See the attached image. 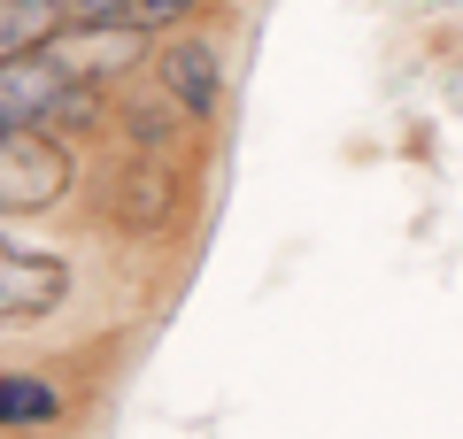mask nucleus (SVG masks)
Instances as JSON below:
<instances>
[{"instance_id": "nucleus-1", "label": "nucleus", "mask_w": 463, "mask_h": 439, "mask_svg": "<svg viewBox=\"0 0 463 439\" xmlns=\"http://www.w3.org/2000/svg\"><path fill=\"white\" fill-rule=\"evenodd\" d=\"M70 193V139H54L47 124H24L0 139V224L16 216H47Z\"/></svg>"}, {"instance_id": "nucleus-2", "label": "nucleus", "mask_w": 463, "mask_h": 439, "mask_svg": "<svg viewBox=\"0 0 463 439\" xmlns=\"http://www.w3.org/2000/svg\"><path fill=\"white\" fill-rule=\"evenodd\" d=\"M185 209V178L170 154H132V163L109 178V193H100V216H109L124 239H155V231H170Z\"/></svg>"}, {"instance_id": "nucleus-3", "label": "nucleus", "mask_w": 463, "mask_h": 439, "mask_svg": "<svg viewBox=\"0 0 463 439\" xmlns=\"http://www.w3.org/2000/svg\"><path fill=\"white\" fill-rule=\"evenodd\" d=\"M62 301H70V262L54 247H32V239L0 231V324H39Z\"/></svg>"}, {"instance_id": "nucleus-4", "label": "nucleus", "mask_w": 463, "mask_h": 439, "mask_svg": "<svg viewBox=\"0 0 463 439\" xmlns=\"http://www.w3.org/2000/svg\"><path fill=\"white\" fill-rule=\"evenodd\" d=\"M139 54H147V32H132L124 16H116V23H70V32L54 39V62H62L70 78H93V85L124 78Z\"/></svg>"}, {"instance_id": "nucleus-5", "label": "nucleus", "mask_w": 463, "mask_h": 439, "mask_svg": "<svg viewBox=\"0 0 463 439\" xmlns=\"http://www.w3.org/2000/svg\"><path fill=\"white\" fill-rule=\"evenodd\" d=\"M155 85L201 124V116L216 108V93H224V62H216L209 39H170V47L155 54Z\"/></svg>"}, {"instance_id": "nucleus-6", "label": "nucleus", "mask_w": 463, "mask_h": 439, "mask_svg": "<svg viewBox=\"0 0 463 439\" xmlns=\"http://www.w3.org/2000/svg\"><path fill=\"white\" fill-rule=\"evenodd\" d=\"M62 85H70V70L54 62V47L32 54V62H0V139L24 131V124H47V108L62 100Z\"/></svg>"}, {"instance_id": "nucleus-7", "label": "nucleus", "mask_w": 463, "mask_h": 439, "mask_svg": "<svg viewBox=\"0 0 463 439\" xmlns=\"http://www.w3.org/2000/svg\"><path fill=\"white\" fill-rule=\"evenodd\" d=\"M70 32L62 0H0V62H32Z\"/></svg>"}, {"instance_id": "nucleus-8", "label": "nucleus", "mask_w": 463, "mask_h": 439, "mask_svg": "<svg viewBox=\"0 0 463 439\" xmlns=\"http://www.w3.org/2000/svg\"><path fill=\"white\" fill-rule=\"evenodd\" d=\"M62 416V393L32 370H8L0 378V432H39V424Z\"/></svg>"}, {"instance_id": "nucleus-9", "label": "nucleus", "mask_w": 463, "mask_h": 439, "mask_svg": "<svg viewBox=\"0 0 463 439\" xmlns=\"http://www.w3.org/2000/svg\"><path fill=\"white\" fill-rule=\"evenodd\" d=\"M194 124V116L178 108V100H139V108H124V139H132V154H170V139Z\"/></svg>"}, {"instance_id": "nucleus-10", "label": "nucleus", "mask_w": 463, "mask_h": 439, "mask_svg": "<svg viewBox=\"0 0 463 439\" xmlns=\"http://www.w3.org/2000/svg\"><path fill=\"white\" fill-rule=\"evenodd\" d=\"M93 124H100V85L93 78H70L62 100L47 108V131H54V139H78V131H93Z\"/></svg>"}, {"instance_id": "nucleus-11", "label": "nucleus", "mask_w": 463, "mask_h": 439, "mask_svg": "<svg viewBox=\"0 0 463 439\" xmlns=\"http://www.w3.org/2000/svg\"><path fill=\"white\" fill-rule=\"evenodd\" d=\"M194 8H201V0H124V23L155 39V32H178V23L194 16Z\"/></svg>"}, {"instance_id": "nucleus-12", "label": "nucleus", "mask_w": 463, "mask_h": 439, "mask_svg": "<svg viewBox=\"0 0 463 439\" xmlns=\"http://www.w3.org/2000/svg\"><path fill=\"white\" fill-rule=\"evenodd\" d=\"M70 8V23H116L124 16V0H62Z\"/></svg>"}]
</instances>
